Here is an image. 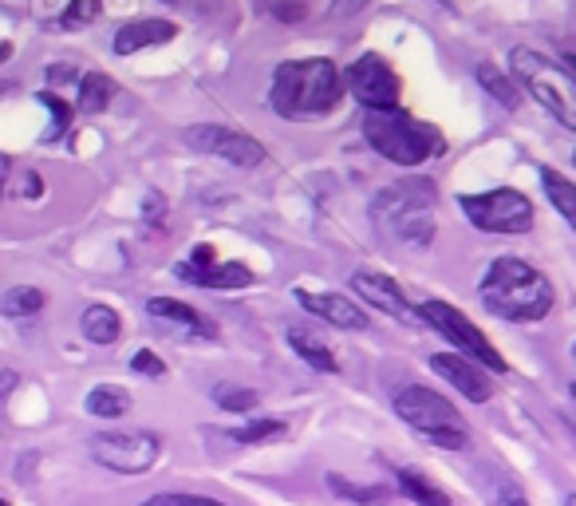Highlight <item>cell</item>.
<instances>
[{
	"instance_id": "cell-27",
	"label": "cell",
	"mask_w": 576,
	"mask_h": 506,
	"mask_svg": "<svg viewBox=\"0 0 576 506\" xmlns=\"http://www.w3.org/2000/svg\"><path fill=\"white\" fill-rule=\"evenodd\" d=\"M328 486H332L340 498H348V503H359V506L387 503V495H383L380 486H359V483H348V479H340V475H328Z\"/></svg>"
},
{
	"instance_id": "cell-30",
	"label": "cell",
	"mask_w": 576,
	"mask_h": 506,
	"mask_svg": "<svg viewBox=\"0 0 576 506\" xmlns=\"http://www.w3.org/2000/svg\"><path fill=\"white\" fill-rule=\"evenodd\" d=\"M40 103L52 111V127L44 131V143H55V139L72 127V107H67V100H60L55 91H40Z\"/></svg>"
},
{
	"instance_id": "cell-47",
	"label": "cell",
	"mask_w": 576,
	"mask_h": 506,
	"mask_svg": "<svg viewBox=\"0 0 576 506\" xmlns=\"http://www.w3.org/2000/svg\"><path fill=\"white\" fill-rule=\"evenodd\" d=\"M573 163H576V151H573Z\"/></svg>"
},
{
	"instance_id": "cell-29",
	"label": "cell",
	"mask_w": 576,
	"mask_h": 506,
	"mask_svg": "<svg viewBox=\"0 0 576 506\" xmlns=\"http://www.w3.org/2000/svg\"><path fill=\"white\" fill-rule=\"evenodd\" d=\"M214 404L226 407V412H253V407L261 404L253 388H233V384H218L214 388Z\"/></svg>"
},
{
	"instance_id": "cell-37",
	"label": "cell",
	"mask_w": 576,
	"mask_h": 506,
	"mask_svg": "<svg viewBox=\"0 0 576 506\" xmlns=\"http://www.w3.org/2000/svg\"><path fill=\"white\" fill-rule=\"evenodd\" d=\"M209 262H218V253H214V245H194V250H190V265H209Z\"/></svg>"
},
{
	"instance_id": "cell-6",
	"label": "cell",
	"mask_w": 576,
	"mask_h": 506,
	"mask_svg": "<svg viewBox=\"0 0 576 506\" xmlns=\"http://www.w3.org/2000/svg\"><path fill=\"white\" fill-rule=\"evenodd\" d=\"M395 412H399V419L407 428H414L426 443H435V447L462 452L470 443V428L466 419L458 416V407L423 384L402 388L399 396H395Z\"/></svg>"
},
{
	"instance_id": "cell-24",
	"label": "cell",
	"mask_w": 576,
	"mask_h": 506,
	"mask_svg": "<svg viewBox=\"0 0 576 506\" xmlns=\"http://www.w3.org/2000/svg\"><path fill=\"white\" fill-rule=\"evenodd\" d=\"M111 100H115V79L111 76L88 72V76L79 79V111H84V115H99Z\"/></svg>"
},
{
	"instance_id": "cell-23",
	"label": "cell",
	"mask_w": 576,
	"mask_h": 506,
	"mask_svg": "<svg viewBox=\"0 0 576 506\" xmlns=\"http://www.w3.org/2000/svg\"><path fill=\"white\" fill-rule=\"evenodd\" d=\"M84 407H88V416L119 419V416H127V407H131V396H127L123 388H115V384H99V388H91V392H88Z\"/></svg>"
},
{
	"instance_id": "cell-31",
	"label": "cell",
	"mask_w": 576,
	"mask_h": 506,
	"mask_svg": "<svg viewBox=\"0 0 576 506\" xmlns=\"http://www.w3.org/2000/svg\"><path fill=\"white\" fill-rule=\"evenodd\" d=\"M95 16H99V0H72L60 12V28H79V24H91Z\"/></svg>"
},
{
	"instance_id": "cell-48",
	"label": "cell",
	"mask_w": 576,
	"mask_h": 506,
	"mask_svg": "<svg viewBox=\"0 0 576 506\" xmlns=\"http://www.w3.org/2000/svg\"><path fill=\"white\" fill-rule=\"evenodd\" d=\"M0 91H4V84H0Z\"/></svg>"
},
{
	"instance_id": "cell-9",
	"label": "cell",
	"mask_w": 576,
	"mask_h": 506,
	"mask_svg": "<svg viewBox=\"0 0 576 506\" xmlns=\"http://www.w3.org/2000/svg\"><path fill=\"white\" fill-rule=\"evenodd\" d=\"M163 455V443L151 431H103L91 440V459L115 475H146Z\"/></svg>"
},
{
	"instance_id": "cell-43",
	"label": "cell",
	"mask_w": 576,
	"mask_h": 506,
	"mask_svg": "<svg viewBox=\"0 0 576 506\" xmlns=\"http://www.w3.org/2000/svg\"><path fill=\"white\" fill-rule=\"evenodd\" d=\"M0 194H4V170H0Z\"/></svg>"
},
{
	"instance_id": "cell-39",
	"label": "cell",
	"mask_w": 576,
	"mask_h": 506,
	"mask_svg": "<svg viewBox=\"0 0 576 506\" xmlns=\"http://www.w3.org/2000/svg\"><path fill=\"white\" fill-rule=\"evenodd\" d=\"M48 79H55V84H72V79H76V67L52 64V67H48Z\"/></svg>"
},
{
	"instance_id": "cell-46",
	"label": "cell",
	"mask_w": 576,
	"mask_h": 506,
	"mask_svg": "<svg viewBox=\"0 0 576 506\" xmlns=\"http://www.w3.org/2000/svg\"><path fill=\"white\" fill-rule=\"evenodd\" d=\"M0 506H9V503H4V498H0Z\"/></svg>"
},
{
	"instance_id": "cell-12",
	"label": "cell",
	"mask_w": 576,
	"mask_h": 506,
	"mask_svg": "<svg viewBox=\"0 0 576 506\" xmlns=\"http://www.w3.org/2000/svg\"><path fill=\"white\" fill-rule=\"evenodd\" d=\"M351 289H356L359 298L368 301L371 308H383V313H387V317H395L399 325H414V320H419V313L407 305L402 289L395 286L392 277L371 274V269H359V274L351 277Z\"/></svg>"
},
{
	"instance_id": "cell-36",
	"label": "cell",
	"mask_w": 576,
	"mask_h": 506,
	"mask_svg": "<svg viewBox=\"0 0 576 506\" xmlns=\"http://www.w3.org/2000/svg\"><path fill=\"white\" fill-rule=\"evenodd\" d=\"M371 0H332V16H356L368 9Z\"/></svg>"
},
{
	"instance_id": "cell-2",
	"label": "cell",
	"mask_w": 576,
	"mask_h": 506,
	"mask_svg": "<svg viewBox=\"0 0 576 506\" xmlns=\"http://www.w3.org/2000/svg\"><path fill=\"white\" fill-rule=\"evenodd\" d=\"M435 202L438 190L431 178H402L383 187L371 202V218L392 242L407 250H431L435 242Z\"/></svg>"
},
{
	"instance_id": "cell-10",
	"label": "cell",
	"mask_w": 576,
	"mask_h": 506,
	"mask_svg": "<svg viewBox=\"0 0 576 506\" xmlns=\"http://www.w3.org/2000/svg\"><path fill=\"white\" fill-rule=\"evenodd\" d=\"M344 88L351 91V100H359L368 111H380V107H399L402 84L383 55L368 52L344 72Z\"/></svg>"
},
{
	"instance_id": "cell-32",
	"label": "cell",
	"mask_w": 576,
	"mask_h": 506,
	"mask_svg": "<svg viewBox=\"0 0 576 506\" xmlns=\"http://www.w3.org/2000/svg\"><path fill=\"white\" fill-rule=\"evenodd\" d=\"M166 199L158 190H146V199H142V222H146V230H163L166 226Z\"/></svg>"
},
{
	"instance_id": "cell-17",
	"label": "cell",
	"mask_w": 576,
	"mask_h": 506,
	"mask_svg": "<svg viewBox=\"0 0 576 506\" xmlns=\"http://www.w3.org/2000/svg\"><path fill=\"white\" fill-rule=\"evenodd\" d=\"M175 36H178V24H170V21H154V16L151 21H131L115 33V52L131 55V52H142V48L166 45V40H175Z\"/></svg>"
},
{
	"instance_id": "cell-13",
	"label": "cell",
	"mask_w": 576,
	"mask_h": 506,
	"mask_svg": "<svg viewBox=\"0 0 576 506\" xmlns=\"http://www.w3.org/2000/svg\"><path fill=\"white\" fill-rule=\"evenodd\" d=\"M431 368H435L438 376H446V384H455L470 404H486V400L494 396V380L486 376V368H478V364L466 360V356L438 353V356H431Z\"/></svg>"
},
{
	"instance_id": "cell-26",
	"label": "cell",
	"mask_w": 576,
	"mask_h": 506,
	"mask_svg": "<svg viewBox=\"0 0 576 506\" xmlns=\"http://www.w3.org/2000/svg\"><path fill=\"white\" fill-rule=\"evenodd\" d=\"M399 491L407 498H414L419 506H455L450 503V495H443L431 479H423L419 471H399Z\"/></svg>"
},
{
	"instance_id": "cell-28",
	"label": "cell",
	"mask_w": 576,
	"mask_h": 506,
	"mask_svg": "<svg viewBox=\"0 0 576 506\" xmlns=\"http://www.w3.org/2000/svg\"><path fill=\"white\" fill-rule=\"evenodd\" d=\"M284 419H253V423H245V428L229 431V440L238 443H269V440H281L284 435Z\"/></svg>"
},
{
	"instance_id": "cell-21",
	"label": "cell",
	"mask_w": 576,
	"mask_h": 506,
	"mask_svg": "<svg viewBox=\"0 0 576 506\" xmlns=\"http://www.w3.org/2000/svg\"><path fill=\"white\" fill-rule=\"evenodd\" d=\"M541 187H545V194H549V202L556 206V214L576 230V187L573 182H568L561 170H553V166H541Z\"/></svg>"
},
{
	"instance_id": "cell-49",
	"label": "cell",
	"mask_w": 576,
	"mask_h": 506,
	"mask_svg": "<svg viewBox=\"0 0 576 506\" xmlns=\"http://www.w3.org/2000/svg\"><path fill=\"white\" fill-rule=\"evenodd\" d=\"M170 4H175V0H170Z\"/></svg>"
},
{
	"instance_id": "cell-16",
	"label": "cell",
	"mask_w": 576,
	"mask_h": 506,
	"mask_svg": "<svg viewBox=\"0 0 576 506\" xmlns=\"http://www.w3.org/2000/svg\"><path fill=\"white\" fill-rule=\"evenodd\" d=\"M146 313H151L158 325H175V329L190 332V337H206V341H214V337H218V329H214L209 320H202V313H197V308L182 305V301H175V298H151Z\"/></svg>"
},
{
	"instance_id": "cell-38",
	"label": "cell",
	"mask_w": 576,
	"mask_h": 506,
	"mask_svg": "<svg viewBox=\"0 0 576 506\" xmlns=\"http://www.w3.org/2000/svg\"><path fill=\"white\" fill-rule=\"evenodd\" d=\"M40 194H44V178L24 175V199H40Z\"/></svg>"
},
{
	"instance_id": "cell-25",
	"label": "cell",
	"mask_w": 576,
	"mask_h": 506,
	"mask_svg": "<svg viewBox=\"0 0 576 506\" xmlns=\"http://www.w3.org/2000/svg\"><path fill=\"white\" fill-rule=\"evenodd\" d=\"M44 308V293L36 286H12L4 298H0V313L4 317H16V320H28V317H36Z\"/></svg>"
},
{
	"instance_id": "cell-5",
	"label": "cell",
	"mask_w": 576,
	"mask_h": 506,
	"mask_svg": "<svg viewBox=\"0 0 576 506\" xmlns=\"http://www.w3.org/2000/svg\"><path fill=\"white\" fill-rule=\"evenodd\" d=\"M510 67L533 100L541 103L556 123H565L568 131H576V79L568 67L522 45L510 48Z\"/></svg>"
},
{
	"instance_id": "cell-44",
	"label": "cell",
	"mask_w": 576,
	"mask_h": 506,
	"mask_svg": "<svg viewBox=\"0 0 576 506\" xmlns=\"http://www.w3.org/2000/svg\"><path fill=\"white\" fill-rule=\"evenodd\" d=\"M568 396H573V404H576V384H573V388H568Z\"/></svg>"
},
{
	"instance_id": "cell-35",
	"label": "cell",
	"mask_w": 576,
	"mask_h": 506,
	"mask_svg": "<svg viewBox=\"0 0 576 506\" xmlns=\"http://www.w3.org/2000/svg\"><path fill=\"white\" fill-rule=\"evenodd\" d=\"M272 16L296 24V21H305V4H300V0H272Z\"/></svg>"
},
{
	"instance_id": "cell-11",
	"label": "cell",
	"mask_w": 576,
	"mask_h": 506,
	"mask_svg": "<svg viewBox=\"0 0 576 506\" xmlns=\"http://www.w3.org/2000/svg\"><path fill=\"white\" fill-rule=\"evenodd\" d=\"M185 147H194L197 154H214V159H226L233 166H261L265 163V147L257 139L241 131H229L221 123H197L190 131H182Z\"/></svg>"
},
{
	"instance_id": "cell-19",
	"label": "cell",
	"mask_w": 576,
	"mask_h": 506,
	"mask_svg": "<svg viewBox=\"0 0 576 506\" xmlns=\"http://www.w3.org/2000/svg\"><path fill=\"white\" fill-rule=\"evenodd\" d=\"M79 332L88 337L91 344H99V349H107V344L119 341V332H123V320L119 313L111 305H91L84 317H79Z\"/></svg>"
},
{
	"instance_id": "cell-20",
	"label": "cell",
	"mask_w": 576,
	"mask_h": 506,
	"mask_svg": "<svg viewBox=\"0 0 576 506\" xmlns=\"http://www.w3.org/2000/svg\"><path fill=\"white\" fill-rule=\"evenodd\" d=\"M478 486H482V495L489 498V506H529V498H525V491L517 486V479H510L505 471L482 467Z\"/></svg>"
},
{
	"instance_id": "cell-42",
	"label": "cell",
	"mask_w": 576,
	"mask_h": 506,
	"mask_svg": "<svg viewBox=\"0 0 576 506\" xmlns=\"http://www.w3.org/2000/svg\"><path fill=\"white\" fill-rule=\"evenodd\" d=\"M565 506H576V495H568V498H565Z\"/></svg>"
},
{
	"instance_id": "cell-34",
	"label": "cell",
	"mask_w": 576,
	"mask_h": 506,
	"mask_svg": "<svg viewBox=\"0 0 576 506\" xmlns=\"http://www.w3.org/2000/svg\"><path fill=\"white\" fill-rule=\"evenodd\" d=\"M142 506H226V503L206 495H151Z\"/></svg>"
},
{
	"instance_id": "cell-33",
	"label": "cell",
	"mask_w": 576,
	"mask_h": 506,
	"mask_svg": "<svg viewBox=\"0 0 576 506\" xmlns=\"http://www.w3.org/2000/svg\"><path fill=\"white\" fill-rule=\"evenodd\" d=\"M131 372L146 376V380H163V376H166V364L158 360V356H154L151 349H139V353L131 356Z\"/></svg>"
},
{
	"instance_id": "cell-18",
	"label": "cell",
	"mask_w": 576,
	"mask_h": 506,
	"mask_svg": "<svg viewBox=\"0 0 576 506\" xmlns=\"http://www.w3.org/2000/svg\"><path fill=\"white\" fill-rule=\"evenodd\" d=\"M284 341H289V349H293L300 360L308 364V368H316V372H324V376H332L340 368L336 364V356L328 353V344L320 341V337H312V332L305 329V325H289L284 329Z\"/></svg>"
},
{
	"instance_id": "cell-3",
	"label": "cell",
	"mask_w": 576,
	"mask_h": 506,
	"mask_svg": "<svg viewBox=\"0 0 576 506\" xmlns=\"http://www.w3.org/2000/svg\"><path fill=\"white\" fill-rule=\"evenodd\" d=\"M344 88L332 60H293L272 72V111L281 119L300 115H328L336 107Z\"/></svg>"
},
{
	"instance_id": "cell-41",
	"label": "cell",
	"mask_w": 576,
	"mask_h": 506,
	"mask_svg": "<svg viewBox=\"0 0 576 506\" xmlns=\"http://www.w3.org/2000/svg\"><path fill=\"white\" fill-rule=\"evenodd\" d=\"M565 67L573 72V79H576V55H568V64H565Z\"/></svg>"
},
{
	"instance_id": "cell-8",
	"label": "cell",
	"mask_w": 576,
	"mask_h": 506,
	"mask_svg": "<svg viewBox=\"0 0 576 506\" xmlns=\"http://www.w3.org/2000/svg\"><path fill=\"white\" fill-rule=\"evenodd\" d=\"M458 206H462V214L486 233H529L533 230V202L525 199L522 190L498 187V190H486V194H462Z\"/></svg>"
},
{
	"instance_id": "cell-45",
	"label": "cell",
	"mask_w": 576,
	"mask_h": 506,
	"mask_svg": "<svg viewBox=\"0 0 576 506\" xmlns=\"http://www.w3.org/2000/svg\"><path fill=\"white\" fill-rule=\"evenodd\" d=\"M573 364H576V341H573Z\"/></svg>"
},
{
	"instance_id": "cell-22",
	"label": "cell",
	"mask_w": 576,
	"mask_h": 506,
	"mask_svg": "<svg viewBox=\"0 0 576 506\" xmlns=\"http://www.w3.org/2000/svg\"><path fill=\"white\" fill-rule=\"evenodd\" d=\"M474 76H478V84L482 88L494 96V100L501 103V107H510V111H517L522 107V91H517V84H513L501 67H494V64H478L474 67Z\"/></svg>"
},
{
	"instance_id": "cell-14",
	"label": "cell",
	"mask_w": 576,
	"mask_h": 506,
	"mask_svg": "<svg viewBox=\"0 0 576 506\" xmlns=\"http://www.w3.org/2000/svg\"><path fill=\"white\" fill-rule=\"evenodd\" d=\"M296 301H300L308 313H316L320 320L336 325V329H368V313H363L351 298H344V293H308V289H300Z\"/></svg>"
},
{
	"instance_id": "cell-1",
	"label": "cell",
	"mask_w": 576,
	"mask_h": 506,
	"mask_svg": "<svg viewBox=\"0 0 576 506\" xmlns=\"http://www.w3.org/2000/svg\"><path fill=\"white\" fill-rule=\"evenodd\" d=\"M482 305L501 320H513V325H533V320H545L549 308H553V286L541 269H533L522 257H498L489 262L486 277L478 286Z\"/></svg>"
},
{
	"instance_id": "cell-7",
	"label": "cell",
	"mask_w": 576,
	"mask_h": 506,
	"mask_svg": "<svg viewBox=\"0 0 576 506\" xmlns=\"http://www.w3.org/2000/svg\"><path fill=\"white\" fill-rule=\"evenodd\" d=\"M419 320L431 325L435 332H443L446 344H455L458 349V356H466V360H474L478 368H489V372H505L501 353L486 341V332H482L462 308L446 305V301H423V305H419Z\"/></svg>"
},
{
	"instance_id": "cell-15",
	"label": "cell",
	"mask_w": 576,
	"mask_h": 506,
	"mask_svg": "<svg viewBox=\"0 0 576 506\" xmlns=\"http://www.w3.org/2000/svg\"><path fill=\"white\" fill-rule=\"evenodd\" d=\"M175 274L182 277V281H190V286H202V289H249L253 281H257L249 265H238V262H209V265L182 262Z\"/></svg>"
},
{
	"instance_id": "cell-40",
	"label": "cell",
	"mask_w": 576,
	"mask_h": 506,
	"mask_svg": "<svg viewBox=\"0 0 576 506\" xmlns=\"http://www.w3.org/2000/svg\"><path fill=\"white\" fill-rule=\"evenodd\" d=\"M9 55H12V45H0V64H4Z\"/></svg>"
},
{
	"instance_id": "cell-4",
	"label": "cell",
	"mask_w": 576,
	"mask_h": 506,
	"mask_svg": "<svg viewBox=\"0 0 576 506\" xmlns=\"http://www.w3.org/2000/svg\"><path fill=\"white\" fill-rule=\"evenodd\" d=\"M363 139L395 166H419L443 151V135L431 123L414 119L399 107H380L363 115Z\"/></svg>"
}]
</instances>
